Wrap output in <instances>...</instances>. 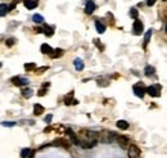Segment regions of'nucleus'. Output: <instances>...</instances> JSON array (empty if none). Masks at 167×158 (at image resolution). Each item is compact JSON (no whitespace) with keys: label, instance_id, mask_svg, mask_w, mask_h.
<instances>
[{"label":"nucleus","instance_id":"f03ea898","mask_svg":"<svg viewBox=\"0 0 167 158\" xmlns=\"http://www.w3.org/2000/svg\"><path fill=\"white\" fill-rule=\"evenodd\" d=\"M127 153H128V158H139L140 157V149L136 147L135 144H131L130 147H127Z\"/></svg>","mask_w":167,"mask_h":158},{"label":"nucleus","instance_id":"423d86ee","mask_svg":"<svg viewBox=\"0 0 167 158\" xmlns=\"http://www.w3.org/2000/svg\"><path fill=\"white\" fill-rule=\"evenodd\" d=\"M12 82L14 84L15 86H26V85H28V84H30V81H28V78L17 76V77H13L12 78Z\"/></svg>","mask_w":167,"mask_h":158},{"label":"nucleus","instance_id":"7c9ffc66","mask_svg":"<svg viewBox=\"0 0 167 158\" xmlns=\"http://www.w3.org/2000/svg\"><path fill=\"white\" fill-rule=\"evenodd\" d=\"M15 122H3V126H14Z\"/></svg>","mask_w":167,"mask_h":158},{"label":"nucleus","instance_id":"0eeeda50","mask_svg":"<svg viewBox=\"0 0 167 158\" xmlns=\"http://www.w3.org/2000/svg\"><path fill=\"white\" fill-rule=\"evenodd\" d=\"M116 139H117L118 145H120V147L122 148V149H127L128 144H130V141H128V137H127V136L120 135V136H116Z\"/></svg>","mask_w":167,"mask_h":158},{"label":"nucleus","instance_id":"a878e982","mask_svg":"<svg viewBox=\"0 0 167 158\" xmlns=\"http://www.w3.org/2000/svg\"><path fill=\"white\" fill-rule=\"evenodd\" d=\"M154 67H152V66H146L145 67V75L146 76H152V75H154Z\"/></svg>","mask_w":167,"mask_h":158},{"label":"nucleus","instance_id":"7ed1b4c3","mask_svg":"<svg viewBox=\"0 0 167 158\" xmlns=\"http://www.w3.org/2000/svg\"><path fill=\"white\" fill-rule=\"evenodd\" d=\"M51 145H54V147H63V148H66V149H68V148L71 147V143H69L67 139L61 137V139H55V140H54V141L51 143Z\"/></svg>","mask_w":167,"mask_h":158},{"label":"nucleus","instance_id":"c756f323","mask_svg":"<svg viewBox=\"0 0 167 158\" xmlns=\"http://www.w3.org/2000/svg\"><path fill=\"white\" fill-rule=\"evenodd\" d=\"M45 94H46V89H45V88H43V89H41V90L37 93V95H39V96H44Z\"/></svg>","mask_w":167,"mask_h":158},{"label":"nucleus","instance_id":"20e7f679","mask_svg":"<svg viewBox=\"0 0 167 158\" xmlns=\"http://www.w3.org/2000/svg\"><path fill=\"white\" fill-rule=\"evenodd\" d=\"M102 141H104V143H112L113 140L116 139V132H113V131H105L104 134H102V137H99Z\"/></svg>","mask_w":167,"mask_h":158},{"label":"nucleus","instance_id":"aec40b11","mask_svg":"<svg viewBox=\"0 0 167 158\" xmlns=\"http://www.w3.org/2000/svg\"><path fill=\"white\" fill-rule=\"evenodd\" d=\"M72 102H73V91H71V93L68 94V95H66V98H64V104H72Z\"/></svg>","mask_w":167,"mask_h":158},{"label":"nucleus","instance_id":"dca6fc26","mask_svg":"<svg viewBox=\"0 0 167 158\" xmlns=\"http://www.w3.org/2000/svg\"><path fill=\"white\" fill-rule=\"evenodd\" d=\"M117 127L120 130H127L128 129V123L126 121H123V119H120V121H117Z\"/></svg>","mask_w":167,"mask_h":158},{"label":"nucleus","instance_id":"6ab92c4d","mask_svg":"<svg viewBox=\"0 0 167 158\" xmlns=\"http://www.w3.org/2000/svg\"><path fill=\"white\" fill-rule=\"evenodd\" d=\"M22 95L25 96L26 99H30L31 96L33 95V91L31 90V89H23V90H22Z\"/></svg>","mask_w":167,"mask_h":158},{"label":"nucleus","instance_id":"c9c22d12","mask_svg":"<svg viewBox=\"0 0 167 158\" xmlns=\"http://www.w3.org/2000/svg\"><path fill=\"white\" fill-rule=\"evenodd\" d=\"M163 1H166V0H163Z\"/></svg>","mask_w":167,"mask_h":158},{"label":"nucleus","instance_id":"bb28decb","mask_svg":"<svg viewBox=\"0 0 167 158\" xmlns=\"http://www.w3.org/2000/svg\"><path fill=\"white\" fill-rule=\"evenodd\" d=\"M48 70V67H40V68H35V70H33V72L36 73V75H41V73H44V71H46Z\"/></svg>","mask_w":167,"mask_h":158},{"label":"nucleus","instance_id":"ddd939ff","mask_svg":"<svg viewBox=\"0 0 167 158\" xmlns=\"http://www.w3.org/2000/svg\"><path fill=\"white\" fill-rule=\"evenodd\" d=\"M49 55H50V57L53 58V59H55V58H61L62 55H63V50H62V49H59V48H58V49L53 50V52H51Z\"/></svg>","mask_w":167,"mask_h":158},{"label":"nucleus","instance_id":"c85d7f7f","mask_svg":"<svg viewBox=\"0 0 167 158\" xmlns=\"http://www.w3.org/2000/svg\"><path fill=\"white\" fill-rule=\"evenodd\" d=\"M14 42H15L14 39H9V40H7V42H5V44H7V46H13V45H14Z\"/></svg>","mask_w":167,"mask_h":158},{"label":"nucleus","instance_id":"4be33fe9","mask_svg":"<svg viewBox=\"0 0 167 158\" xmlns=\"http://www.w3.org/2000/svg\"><path fill=\"white\" fill-rule=\"evenodd\" d=\"M31 149L30 148H25V149H22V152H21V157L22 158H27V157H30V154H31Z\"/></svg>","mask_w":167,"mask_h":158},{"label":"nucleus","instance_id":"a211bd4d","mask_svg":"<svg viewBox=\"0 0 167 158\" xmlns=\"http://www.w3.org/2000/svg\"><path fill=\"white\" fill-rule=\"evenodd\" d=\"M8 12H9V7L7 4H0V17L5 16Z\"/></svg>","mask_w":167,"mask_h":158},{"label":"nucleus","instance_id":"f3484780","mask_svg":"<svg viewBox=\"0 0 167 158\" xmlns=\"http://www.w3.org/2000/svg\"><path fill=\"white\" fill-rule=\"evenodd\" d=\"M95 27H96V31L99 32V34H103V32L105 31V26H104V25H103L100 21H96V22H95Z\"/></svg>","mask_w":167,"mask_h":158},{"label":"nucleus","instance_id":"cd10ccee","mask_svg":"<svg viewBox=\"0 0 167 158\" xmlns=\"http://www.w3.org/2000/svg\"><path fill=\"white\" fill-rule=\"evenodd\" d=\"M138 14L139 13H138V11H136L135 8H131L130 9V17H131V18H135L136 19V18H138Z\"/></svg>","mask_w":167,"mask_h":158},{"label":"nucleus","instance_id":"5701e85b","mask_svg":"<svg viewBox=\"0 0 167 158\" xmlns=\"http://www.w3.org/2000/svg\"><path fill=\"white\" fill-rule=\"evenodd\" d=\"M43 30H45V35H46V36H49V37H50V36H53V35H54L53 27H50V26H45Z\"/></svg>","mask_w":167,"mask_h":158},{"label":"nucleus","instance_id":"2f4dec72","mask_svg":"<svg viewBox=\"0 0 167 158\" xmlns=\"http://www.w3.org/2000/svg\"><path fill=\"white\" fill-rule=\"evenodd\" d=\"M51 118H53V116H51V114H48V116L45 117V122H48V123H50Z\"/></svg>","mask_w":167,"mask_h":158},{"label":"nucleus","instance_id":"72a5a7b5","mask_svg":"<svg viewBox=\"0 0 167 158\" xmlns=\"http://www.w3.org/2000/svg\"><path fill=\"white\" fill-rule=\"evenodd\" d=\"M35 31H36V32H43V29H40V27H36Z\"/></svg>","mask_w":167,"mask_h":158},{"label":"nucleus","instance_id":"f257e3e1","mask_svg":"<svg viewBox=\"0 0 167 158\" xmlns=\"http://www.w3.org/2000/svg\"><path fill=\"white\" fill-rule=\"evenodd\" d=\"M161 85H152V86H148L145 88V93H148L150 96H154V98H158L161 96Z\"/></svg>","mask_w":167,"mask_h":158},{"label":"nucleus","instance_id":"9d476101","mask_svg":"<svg viewBox=\"0 0 167 158\" xmlns=\"http://www.w3.org/2000/svg\"><path fill=\"white\" fill-rule=\"evenodd\" d=\"M23 4L27 9H35L39 5V0H25Z\"/></svg>","mask_w":167,"mask_h":158},{"label":"nucleus","instance_id":"9b49d317","mask_svg":"<svg viewBox=\"0 0 167 158\" xmlns=\"http://www.w3.org/2000/svg\"><path fill=\"white\" fill-rule=\"evenodd\" d=\"M94 11H95V4H94V1L89 0V1L86 3V9H85V12H86L87 14H91Z\"/></svg>","mask_w":167,"mask_h":158},{"label":"nucleus","instance_id":"39448f33","mask_svg":"<svg viewBox=\"0 0 167 158\" xmlns=\"http://www.w3.org/2000/svg\"><path fill=\"white\" fill-rule=\"evenodd\" d=\"M134 94H135L138 98H143L144 94H145V88H144L143 84H138V85H134Z\"/></svg>","mask_w":167,"mask_h":158},{"label":"nucleus","instance_id":"2eb2a0df","mask_svg":"<svg viewBox=\"0 0 167 158\" xmlns=\"http://www.w3.org/2000/svg\"><path fill=\"white\" fill-rule=\"evenodd\" d=\"M51 52H53V49H51L50 45H48V44L41 45V53H44V54H50Z\"/></svg>","mask_w":167,"mask_h":158},{"label":"nucleus","instance_id":"f8f14e48","mask_svg":"<svg viewBox=\"0 0 167 158\" xmlns=\"http://www.w3.org/2000/svg\"><path fill=\"white\" fill-rule=\"evenodd\" d=\"M44 111H45V109H44V107L41 106V104H35V106H33V114H35V116H40L41 113H44Z\"/></svg>","mask_w":167,"mask_h":158},{"label":"nucleus","instance_id":"b1692460","mask_svg":"<svg viewBox=\"0 0 167 158\" xmlns=\"http://www.w3.org/2000/svg\"><path fill=\"white\" fill-rule=\"evenodd\" d=\"M32 19H33V22H35V23H41V22L44 21V17L41 16V14H33Z\"/></svg>","mask_w":167,"mask_h":158},{"label":"nucleus","instance_id":"393cba45","mask_svg":"<svg viewBox=\"0 0 167 158\" xmlns=\"http://www.w3.org/2000/svg\"><path fill=\"white\" fill-rule=\"evenodd\" d=\"M35 68H36L35 63H26V64H25V70L27 71V72H31V71H33Z\"/></svg>","mask_w":167,"mask_h":158},{"label":"nucleus","instance_id":"f704fd0d","mask_svg":"<svg viewBox=\"0 0 167 158\" xmlns=\"http://www.w3.org/2000/svg\"><path fill=\"white\" fill-rule=\"evenodd\" d=\"M0 67H1V63H0Z\"/></svg>","mask_w":167,"mask_h":158},{"label":"nucleus","instance_id":"473e14b6","mask_svg":"<svg viewBox=\"0 0 167 158\" xmlns=\"http://www.w3.org/2000/svg\"><path fill=\"white\" fill-rule=\"evenodd\" d=\"M154 3H156V0H146V4H148L149 7L154 5Z\"/></svg>","mask_w":167,"mask_h":158},{"label":"nucleus","instance_id":"6e6552de","mask_svg":"<svg viewBox=\"0 0 167 158\" xmlns=\"http://www.w3.org/2000/svg\"><path fill=\"white\" fill-rule=\"evenodd\" d=\"M132 30H134V34H135V35H141V34H143L144 26H143V23H141V21H139V19H135Z\"/></svg>","mask_w":167,"mask_h":158},{"label":"nucleus","instance_id":"1a4fd4ad","mask_svg":"<svg viewBox=\"0 0 167 158\" xmlns=\"http://www.w3.org/2000/svg\"><path fill=\"white\" fill-rule=\"evenodd\" d=\"M67 134H68V136L71 137V141L75 145H80V139H79V136L75 134L73 130H72V129H67Z\"/></svg>","mask_w":167,"mask_h":158},{"label":"nucleus","instance_id":"4468645a","mask_svg":"<svg viewBox=\"0 0 167 158\" xmlns=\"http://www.w3.org/2000/svg\"><path fill=\"white\" fill-rule=\"evenodd\" d=\"M73 66H75V68H76L77 71H82L84 70V63H82V60L81 59H75V62H73Z\"/></svg>","mask_w":167,"mask_h":158},{"label":"nucleus","instance_id":"412c9836","mask_svg":"<svg viewBox=\"0 0 167 158\" xmlns=\"http://www.w3.org/2000/svg\"><path fill=\"white\" fill-rule=\"evenodd\" d=\"M150 37H152V30H149V31L145 32V36H144V45H143L144 48L148 45V42H149V40H150Z\"/></svg>","mask_w":167,"mask_h":158}]
</instances>
